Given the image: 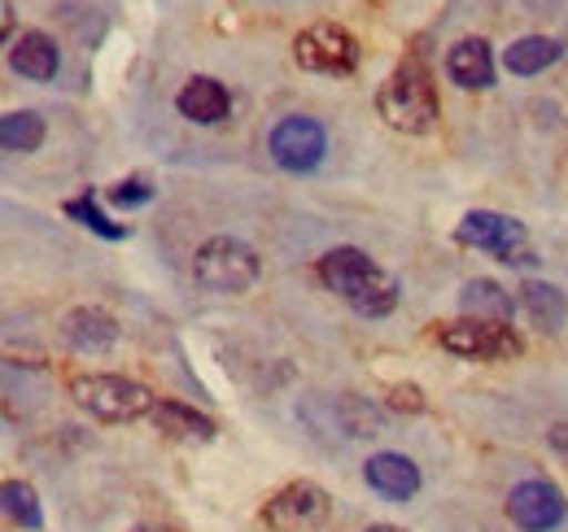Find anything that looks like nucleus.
<instances>
[{
  "label": "nucleus",
  "mask_w": 568,
  "mask_h": 532,
  "mask_svg": "<svg viewBox=\"0 0 568 532\" xmlns=\"http://www.w3.org/2000/svg\"><path fill=\"white\" fill-rule=\"evenodd\" d=\"M394 406H398V410H425L420 389H394Z\"/></svg>",
  "instance_id": "a878e982"
},
{
  "label": "nucleus",
  "mask_w": 568,
  "mask_h": 532,
  "mask_svg": "<svg viewBox=\"0 0 568 532\" xmlns=\"http://www.w3.org/2000/svg\"><path fill=\"white\" fill-rule=\"evenodd\" d=\"M132 532H166V529H153V524H141V529H132Z\"/></svg>",
  "instance_id": "c85d7f7f"
},
{
  "label": "nucleus",
  "mask_w": 568,
  "mask_h": 532,
  "mask_svg": "<svg viewBox=\"0 0 568 532\" xmlns=\"http://www.w3.org/2000/svg\"><path fill=\"white\" fill-rule=\"evenodd\" d=\"M9 66L18 70L22 79H36V83H49L58 66H62V53H58V40H49L44 31H22L9 49Z\"/></svg>",
  "instance_id": "dca6fc26"
},
{
  "label": "nucleus",
  "mask_w": 568,
  "mask_h": 532,
  "mask_svg": "<svg viewBox=\"0 0 568 532\" xmlns=\"http://www.w3.org/2000/svg\"><path fill=\"white\" fill-rule=\"evenodd\" d=\"M363 532H407V529H398V524H367Z\"/></svg>",
  "instance_id": "cd10ccee"
},
{
  "label": "nucleus",
  "mask_w": 568,
  "mask_h": 532,
  "mask_svg": "<svg viewBox=\"0 0 568 532\" xmlns=\"http://www.w3.org/2000/svg\"><path fill=\"white\" fill-rule=\"evenodd\" d=\"M363 480L372 484V493H381L389 502H407V498L420 493V467L412 463L407 454H394V450L372 454L363 463Z\"/></svg>",
  "instance_id": "9b49d317"
},
{
  "label": "nucleus",
  "mask_w": 568,
  "mask_h": 532,
  "mask_svg": "<svg viewBox=\"0 0 568 532\" xmlns=\"http://www.w3.org/2000/svg\"><path fill=\"white\" fill-rule=\"evenodd\" d=\"M437 345L455 358H477V362H503L525 349V340L511 332V324H486V319H455L437 328Z\"/></svg>",
  "instance_id": "423d86ee"
},
{
  "label": "nucleus",
  "mask_w": 568,
  "mask_h": 532,
  "mask_svg": "<svg viewBox=\"0 0 568 532\" xmlns=\"http://www.w3.org/2000/svg\"><path fill=\"white\" fill-rule=\"evenodd\" d=\"M0 144L4 153H36L44 144V119L36 110H18L0 119Z\"/></svg>",
  "instance_id": "aec40b11"
},
{
  "label": "nucleus",
  "mask_w": 568,
  "mask_h": 532,
  "mask_svg": "<svg viewBox=\"0 0 568 532\" xmlns=\"http://www.w3.org/2000/svg\"><path fill=\"white\" fill-rule=\"evenodd\" d=\"M71 398L101 423H128V419H141V415H153V393L128 380V376H74L71 380Z\"/></svg>",
  "instance_id": "20e7f679"
},
{
  "label": "nucleus",
  "mask_w": 568,
  "mask_h": 532,
  "mask_svg": "<svg viewBox=\"0 0 568 532\" xmlns=\"http://www.w3.org/2000/svg\"><path fill=\"white\" fill-rule=\"evenodd\" d=\"M376 110L381 119L403 135H428L437 127L442 110H437V88H433V74L420 58H407L403 66L394 70L381 92H376Z\"/></svg>",
  "instance_id": "f03ea898"
},
{
  "label": "nucleus",
  "mask_w": 568,
  "mask_h": 532,
  "mask_svg": "<svg viewBox=\"0 0 568 532\" xmlns=\"http://www.w3.org/2000/svg\"><path fill=\"white\" fill-rule=\"evenodd\" d=\"M0 498H4V511H9V520H13V524H22V529H31V532L44 529L40 498H36V489H31L27 480H4Z\"/></svg>",
  "instance_id": "412c9836"
},
{
  "label": "nucleus",
  "mask_w": 568,
  "mask_h": 532,
  "mask_svg": "<svg viewBox=\"0 0 568 532\" xmlns=\"http://www.w3.org/2000/svg\"><path fill=\"white\" fill-rule=\"evenodd\" d=\"M267 149H272L276 166L293 171V175H306V171H315V166L324 162L328 135H324V127H320L315 119L293 114V119L276 123V132H272V140H267Z\"/></svg>",
  "instance_id": "1a4fd4ad"
},
{
  "label": "nucleus",
  "mask_w": 568,
  "mask_h": 532,
  "mask_svg": "<svg viewBox=\"0 0 568 532\" xmlns=\"http://www.w3.org/2000/svg\"><path fill=\"white\" fill-rule=\"evenodd\" d=\"M464 319H486V324H511V297L495 279H468L459 293Z\"/></svg>",
  "instance_id": "a211bd4d"
},
{
  "label": "nucleus",
  "mask_w": 568,
  "mask_h": 532,
  "mask_svg": "<svg viewBox=\"0 0 568 532\" xmlns=\"http://www.w3.org/2000/svg\"><path fill=\"white\" fill-rule=\"evenodd\" d=\"M297 66L311 74H351L358 66V40L337 22H315L293 40Z\"/></svg>",
  "instance_id": "0eeeda50"
},
{
  "label": "nucleus",
  "mask_w": 568,
  "mask_h": 532,
  "mask_svg": "<svg viewBox=\"0 0 568 532\" xmlns=\"http://www.w3.org/2000/svg\"><path fill=\"white\" fill-rule=\"evenodd\" d=\"M455 241L468 245V249H486L495 254L498 263L507 266H534L538 258L529 254V232L525 223L507 218V214H495V209H473L464 214V223L455 227Z\"/></svg>",
  "instance_id": "39448f33"
},
{
  "label": "nucleus",
  "mask_w": 568,
  "mask_h": 532,
  "mask_svg": "<svg viewBox=\"0 0 568 532\" xmlns=\"http://www.w3.org/2000/svg\"><path fill=\"white\" fill-rule=\"evenodd\" d=\"M547 441H551V450H556V454H560V459L568 463V423H551Z\"/></svg>",
  "instance_id": "393cba45"
},
{
  "label": "nucleus",
  "mask_w": 568,
  "mask_h": 532,
  "mask_svg": "<svg viewBox=\"0 0 568 532\" xmlns=\"http://www.w3.org/2000/svg\"><path fill=\"white\" fill-rule=\"evenodd\" d=\"M320 279L363 319H385L398 306V279L355 245H337L320 258Z\"/></svg>",
  "instance_id": "f257e3e1"
},
{
  "label": "nucleus",
  "mask_w": 568,
  "mask_h": 532,
  "mask_svg": "<svg viewBox=\"0 0 568 532\" xmlns=\"http://www.w3.org/2000/svg\"><path fill=\"white\" fill-rule=\"evenodd\" d=\"M67 214L71 218H79L88 232H97V236H105V241H123L128 236V227H119V223H110L101 209H97V201H92V193L79 201H67Z\"/></svg>",
  "instance_id": "4be33fe9"
},
{
  "label": "nucleus",
  "mask_w": 568,
  "mask_h": 532,
  "mask_svg": "<svg viewBox=\"0 0 568 532\" xmlns=\"http://www.w3.org/2000/svg\"><path fill=\"white\" fill-rule=\"evenodd\" d=\"M149 197H153V188H149V180H141V175H132V180H119V184L110 188V201H114V205H123V209H132V205H144Z\"/></svg>",
  "instance_id": "b1692460"
},
{
  "label": "nucleus",
  "mask_w": 568,
  "mask_h": 532,
  "mask_svg": "<svg viewBox=\"0 0 568 532\" xmlns=\"http://www.w3.org/2000/svg\"><path fill=\"white\" fill-rule=\"evenodd\" d=\"M333 502L315 480H293L263 507V524L272 532H311L328 520Z\"/></svg>",
  "instance_id": "6e6552de"
},
{
  "label": "nucleus",
  "mask_w": 568,
  "mask_h": 532,
  "mask_svg": "<svg viewBox=\"0 0 568 532\" xmlns=\"http://www.w3.org/2000/svg\"><path fill=\"white\" fill-rule=\"evenodd\" d=\"M0 31L13 35V0H0Z\"/></svg>",
  "instance_id": "bb28decb"
},
{
  "label": "nucleus",
  "mask_w": 568,
  "mask_h": 532,
  "mask_svg": "<svg viewBox=\"0 0 568 532\" xmlns=\"http://www.w3.org/2000/svg\"><path fill=\"white\" fill-rule=\"evenodd\" d=\"M258 275H263L258 254H254L245 241H236V236H211V241L197 249V258H193V279H197L206 293H219V297H241V293H250V288L258 284Z\"/></svg>",
  "instance_id": "7ed1b4c3"
},
{
  "label": "nucleus",
  "mask_w": 568,
  "mask_h": 532,
  "mask_svg": "<svg viewBox=\"0 0 568 532\" xmlns=\"http://www.w3.org/2000/svg\"><path fill=\"white\" fill-rule=\"evenodd\" d=\"M153 428L171 441H184V446H211L214 432H219L211 415H202L184 401H158L153 406Z\"/></svg>",
  "instance_id": "2eb2a0df"
},
{
  "label": "nucleus",
  "mask_w": 568,
  "mask_h": 532,
  "mask_svg": "<svg viewBox=\"0 0 568 532\" xmlns=\"http://www.w3.org/2000/svg\"><path fill=\"white\" fill-rule=\"evenodd\" d=\"M560 53H565L560 40H551V35H525V40H516L503 53V66L511 70V74H542L547 66L560 62Z\"/></svg>",
  "instance_id": "6ab92c4d"
},
{
  "label": "nucleus",
  "mask_w": 568,
  "mask_h": 532,
  "mask_svg": "<svg viewBox=\"0 0 568 532\" xmlns=\"http://www.w3.org/2000/svg\"><path fill=\"white\" fill-rule=\"evenodd\" d=\"M520 306H525L529 324L542 328V332H560V328L568 324V301L556 284L525 279V284H520Z\"/></svg>",
  "instance_id": "f3484780"
},
{
  "label": "nucleus",
  "mask_w": 568,
  "mask_h": 532,
  "mask_svg": "<svg viewBox=\"0 0 568 532\" xmlns=\"http://www.w3.org/2000/svg\"><path fill=\"white\" fill-rule=\"evenodd\" d=\"M342 423H346L351 437H376L381 432V410L358 398H342Z\"/></svg>",
  "instance_id": "5701e85b"
},
{
  "label": "nucleus",
  "mask_w": 568,
  "mask_h": 532,
  "mask_svg": "<svg viewBox=\"0 0 568 532\" xmlns=\"http://www.w3.org/2000/svg\"><path fill=\"white\" fill-rule=\"evenodd\" d=\"M175 105H180V114H184L189 123L214 127V123H223V119H227L232 96H227V88H223L219 79H211V74H197V79H189V83L180 88Z\"/></svg>",
  "instance_id": "4468645a"
},
{
  "label": "nucleus",
  "mask_w": 568,
  "mask_h": 532,
  "mask_svg": "<svg viewBox=\"0 0 568 532\" xmlns=\"http://www.w3.org/2000/svg\"><path fill=\"white\" fill-rule=\"evenodd\" d=\"M62 340L79 354H105L119 345V319L101 306H79L62 319Z\"/></svg>",
  "instance_id": "f8f14e48"
},
{
  "label": "nucleus",
  "mask_w": 568,
  "mask_h": 532,
  "mask_svg": "<svg viewBox=\"0 0 568 532\" xmlns=\"http://www.w3.org/2000/svg\"><path fill=\"white\" fill-rule=\"evenodd\" d=\"M507 515L525 532H547L565 524L568 502L551 480H520V484L507 493Z\"/></svg>",
  "instance_id": "9d476101"
},
{
  "label": "nucleus",
  "mask_w": 568,
  "mask_h": 532,
  "mask_svg": "<svg viewBox=\"0 0 568 532\" xmlns=\"http://www.w3.org/2000/svg\"><path fill=\"white\" fill-rule=\"evenodd\" d=\"M446 74H450V83H459L464 92H486V88L495 83V53H490V44L477 40V35L459 40V44L446 53Z\"/></svg>",
  "instance_id": "ddd939ff"
}]
</instances>
